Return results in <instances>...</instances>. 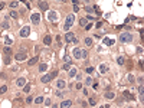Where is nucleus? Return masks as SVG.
Wrapping results in <instances>:
<instances>
[{
  "label": "nucleus",
  "instance_id": "obj_53",
  "mask_svg": "<svg viewBox=\"0 0 144 108\" xmlns=\"http://www.w3.org/2000/svg\"><path fill=\"white\" fill-rule=\"evenodd\" d=\"M13 108H20V107H13Z\"/></svg>",
  "mask_w": 144,
  "mask_h": 108
},
{
  "label": "nucleus",
  "instance_id": "obj_43",
  "mask_svg": "<svg viewBox=\"0 0 144 108\" xmlns=\"http://www.w3.org/2000/svg\"><path fill=\"white\" fill-rule=\"evenodd\" d=\"M2 28H3V29H9V28H10V22H9V20H3V22H2Z\"/></svg>",
  "mask_w": 144,
  "mask_h": 108
},
{
  "label": "nucleus",
  "instance_id": "obj_4",
  "mask_svg": "<svg viewBox=\"0 0 144 108\" xmlns=\"http://www.w3.org/2000/svg\"><path fill=\"white\" fill-rule=\"evenodd\" d=\"M97 69H98V74H100V75H107L108 71H110V65L105 64V62H101Z\"/></svg>",
  "mask_w": 144,
  "mask_h": 108
},
{
  "label": "nucleus",
  "instance_id": "obj_1",
  "mask_svg": "<svg viewBox=\"0 0 144 108\" xmlns=\"http://www.w3.org/2000/svg\"><path fill=\"white\" fill-rule=\"evenodd\" d=\"M133 40H134V35L131 32H121L118 36L120 43H131Z\"/></svg>",
  "mask_w": 144,
  "mask_h": 108
},
{
  "label": "nucleus",
  "instance_id": "obj_5",
  "mask_svg": "<svg viewBox=\"0 0 144 108\" xmlns=\"http://www.w3.org/2000/svg\"><path fill=\"white\" fill-rule=\"evenodd\" d=\"M30 35V26L29 25H25L23 28H20L19 29V38H28V36Z\"/></svg>",
  "mask_w": 144,
  "mask_h": 108
},
{
  "label": "nucleus",
  "instance_id": "obj_44",
  "mask_svg": "<svg viewBox=\"0 0 144 108\" xmlns=\"http://www.w3.org/2000/svg\"><path fill=\"white\" fill-rule=\"evenodd\" d=\"M81 91H82V95H84L85 98H88V97H89V91H88V88H85V86H84V88H82Z\"/></svg>",
  "mask_w": 144,
  "mask_h": 108
},
{
  "label": "nucleus",
  "instance_id": "obj_48",
  "mask_svg": "<svg viewBox=\"0 0 144 108\" xmlns=\"http://www.w3.org/2000/svg\"><path fill=\"white\" fill-rule=\"evenodd\" d=\"M137 81H138V85H143V75L138 76V79H137Z\"/></svg>",
  "mask_w": 144,
  "mask_h": 108
},
{
  "label": "nucleus",
  "instance_id": "obj_55",
  "mask_svg": "<svg viewBox=\"0 0 144 108\" xmlns=\"http://www.w3.org/2000/svg\"><path fill=\"white\" fill-rule=\"evenodd\" d=\"M89 108H95V107H89Z\"/></svg>",
  "mask_w": 144,
  "mask_h": 108
},
{
  "label": "nucleus",
  "instance_id": "obj_25",
  "mask_svg": "<svg viewBox=\"0 0 144 108\" xmlns=\"http://www.w3.org/2000/svg\"><path fill=\"white\" fill-rule=\"evenodd\" d=\"M12 61H13V58H12V55H3V64L6 65H10Z\"/></svg>",
  "mask_w": 144,
  "mask_h": 108
},
{
  "label": "nucleus",
  "instance_id": "obj_32",
  "mask_svg": "<svg viewBox=\"0 0 144 108\" xmlns=\"http://www.w3.org/2000/svg\"><path fill=\"white\" fill-rule=\"evenodd\" d=\"M33 100H35V98H33V95H28V97L25 98V104L26 105H30L33 102Z\"/></svg>",
  "mask_w": 144,
  "mask_h": 108
},
{
  "label": "nucleus",
  "instance_id": "obj_36",
  "mask_svg": "<svg viewBox=\"0 0 144 108\" xmlns=\"http://www.w3.org/2000/svg\"><path fill=\"white\" fill-rule=\"evenodd\" d=\"M43 105L49 108L50 105H52V98H49V97H48V98H45V101H43Z\"/></svg>",
  "mask_w": 144,
  "mask_h": 108
},
{
  "label": "nucleus",
  "instance_id": "obj_54",
  "mask_svg": "<svg viewBox=\"0 0 144 108\" xmlns=\"http://www.w3.org/2000/svg\"><path fill=\"white\" fill-rule=\"evenodd\" d=\"M127 108H133V107H127Z\"/></svg>",
  "mask_w": 144,
  "mask_h": 108
},
{
  "label": "nucleus",
  "instance_id": "obj_19",
  "mask_svg": "<svg viewBox=\"0 0 144 108\" xmlns=\"http://www.w3.org/2000/svg\"><path fill=\"white\" fill-rule=\"evenodd\" d=\"M43 45H46V46H50V45H52V35H45L43 36Z\"/></svg>",
  "mask_w": 144,
  "mask_h": 108
},
{
  "label": "nucleus",
  "instance_id": "obj_47",
  "mask_svg": "<svg viewBox=\"0 0 144 108\" xmlns=\"http://www.w3.org/2000/svg\"><path fill=\"white\" fill-rule=\"evenodd\" d=\"M79 10H81V7H79V4H78V6H74V13H78Z\"/></svg>",
  "mask_w": 144,
  "mask_h": 108
},
{
  "label": "nucleus",
  "instance_id": "obj_7",
  "mask_svg": "<svg viewBox=\"0 0 144 108\" xmlns=\"http://www.w3.org/2000/svg\"><path fill=\"white\" fill-rule=\"evenodd\" d=\"M76 38V35L74 32H66L65 33V36H64V40H65V43L66 45H69V43H72L74 42V39Z\"/></svg>",
  "mask_w": 144,
  "mask_h": 108
},
{
  "label": "nucleus",
  "instance_id": "obj_15",
  "mask_svg": "<svg viewBox=\"0 0 144 108\" xmlns=\"http://www.w3.org/2000/svg\"><path fill=\"white\" fill-rule=\"evenodd\" d=\"M48 69H49V65H48L46 62H39V65H38V72H40V74H46Z\"/></svg>",
  "mask_w": 144,
  "mask_h": 108
},
{
  "label": "nucleus",
  "instance_id": "obj_24",
  "mask_svg": "<svg viewBox=\"0 0 144 108\" xmlns=\"http://www.w3.org/2000/svg\"><path fill=\"white\" fill-rule=\"evenodd\" d=\"M38 6H39V9H40V10H43V12L49 10V4H48V2H39Z\"/></svg>",
  "mask_w": 144,
  "mask_h": 108
},
{
  "label": "nucleus",
  "instance_id": "obj_17",
  "mask_svg": "<svg viewBox=\"0 0 144 108\" xmlns=\"http://www.w3.org/2000/svg\"><path fill=\"white\" fill-rule=\"evenodd\" d=\"M115 97H117V94H115L114 91H110V89H108V91H105V92H104V98H105L107 101L115 100Z\"/></svg>",
  "mask_w": 144,
  "mask_h": 108
},
{
  "label": "nucleus",
  "instance_id": "obj_12",
  "mask_svg": "<svg viewBox=\"0 0 144 108\" xmlns=\"http://www.w3.org/2000/svg\"><path fill=\"white\" fill-rule=\"evenodd\" d=\"M74 22H75V14L74 13H69L66 17H65V23L64 25H66V26H74Z\"/></svg>",
  "mask_w": 144,
  "mask_h": 108
},
{
  "label": "nucleus",
  "instance_id": "obj_52",
  "mask_svg": "<svg viewBox=\"0 0 144 108\" xmlns=\"http://www.w3.org/2000/svg\"><path fill=\"white\" fill-rule=\"evenodd\" d=\"M72 108H81V107H78V105H75V107H72Z\"/></svg>",
  "mask_w": 144,
  "mask_h": 108
},
{
  "label": "nucleus",
  "instance_id": "obj_26",
  "mask_svg": "<svg viewBox=\"0 0 144 108\" xmlns=\"http://www.w3.org/2000/svg\"><path fill=\"white\" fill-rule=\"evenodd\" d=\"M55 97L59 98V100H65V91H61V89H55Z\"/></svg>",
  "mask_w": 144,
  "mask_h": 108
},
{
  "label": "nucleus",
  "instance_id": "obj_21",
  "mask_svg": "<svg viewBox=\"0 0 144 108\" xmlns=\"http://www.w3.org/2000/svg\"><path fill=\"white\" fill-rule=\"evenodd\" d=\"M86 104H88V107H95V105H97V98L95 97H88L86 98Z\"/></svg>",
  "mask_w": 144,
  "mask_h": 108
},
{
  "label": "nucleus",
  "instance_id": "obj_50",
  "mask_svg": "<svg viewBox=\"0 0 144 108\" xmlns=\"http://www.w3.org/2000/svg\"><path fill=\"white\" fill-rule=\"evenodd\" d=\"M49 108H59V104H56V102H52V105H50Z\"/></svg>",
  "mask_w": 144,
  "mask_h": 108
},
{
  "label": "nucleus",
  "instance_id": "obj_23",
  "mask_svg": "<svg viewBox=\"0 0 144 108\" xmlns=\"http://www.w3.org/2000/svg\"><path fill=\"white\" fill-rule=\"evenodd\" d=\"M94 71H95V68H94L92 65H89V66H85V69H84V72L86 74V76H92Z\"/></svg>",
  "mask_w": 144,
  "mask_h": 108
},
{
  "label": "nucleus",
  "instance_id": "obj_16",
  "mask_svg": "<svg viewBox=\"0 0 144 108\" xmlns=\"http://www.w3.org/2000/svg\"><path fill=\"white\" fill-rule=\"evenodd\" d=\"M94 82H95V81H94L92 76H84V79H82V84H84V86H85V88H88V86H92Z\"/></svg>",
  "mask_w": 144,
  "mask_h": 108
},
{
  "label": "nucleus",
  "instance_id": "obj_49",
  "mask_svg": "<svg viewBox=\"0 0 144 108\" xmlns=\"http://www.w3.org/2000/svg\"><path fill=\"white\" fill-rule=\"evenodd\" d=\"M35 52H36V56H38V53L40 52V46L38 45V46H35Z\"/></svg>",
  "mask_w": 144,
  "mask_h": 108
},
{
  "label": "nucleus",
  "instance_id": "obj_30",
  "mask_svg": "<svg viewBox=\"0 0 144 108\" xmlns=\"http://www.w3.org/2000/svg\"><path fill=\"white\" fill-rule=\"evenodd\" d=\"M86 25H88V19H86V17H81V19H79V26H81V28H85Z\"/></svg>",
  "mask_w": 144,
  "mask_h": 108
},
{
  "label": "nucleus",
  "instance_id": "obj_22",
  "mask_svg": "<svg viewBox=\"0 0 144 108\" xmlns=\"http://www.w3.org/2000/svg\"><path fill=\"white\" fill-rule=\"evenodd\" d=\"M43 101H45V97H43V95H38V97H35V100H33V104L35 105H42Z\"/></svg>",
  "mask_w": 144,
  "mask_h": 108
},
{
  "label": "nucleus",
  "instance_id": "obj_46",
  "mask_svg": "<svg viewBox=\"0 0 144 108\" xmlns=\"http://www.w3.org/2000/svg\"><path fill=\"white\" fill-rule=\"evenodd\" d=\"M92 26H94V25H92V22H88V25H86L84 29H85V30H89V29H92Z\"/></svg>",
  "mask_w": 144,
  "mask_h": 108
},
{
  "label": "nucleus",
  "instance_id": "obj_40",
  "mask_svg": "<svg viewBox=\"0 0 144 108\" xmlns=\"http://www.w3.org/2000/svg\"><path fill=\"white\" fill-rule=\"evenodd\" d=\"M62 61H64V64H72V59H71V56H69L68 53L64 56V59H62Z\"/></svg>",
  "mask_w": 144,
  "mask_h": 108
},
{
  "label": "nucleus",
  "instance_id": "obj_45",
  "mask_svg": "<svg viewBox=\"0 0 144 108\" xmlns=\"http://www.w3.org/2000/svg\"><path fill=\"white\" fill-rule=\"evenodd\" d=\"M78 102H79V104H81V105H79V107H81V108H88V104H86V101H82V100H79Z\"/></svg>",
  "mask_w": 144,
  "mask_h": 108
},
{
  "label": "nucleus",
  "instance_id": "obj_6",
  "mask_svg": "<svg viewBox=\"0 0 144 108\" xmlns=\"http://www.w3.org/2000/svg\"><path fill=\"white\" fill-rule=\"evenodd\" d=\"M13 59L16 62H19V64H22V62H25L26 59H28V53H26V52H17V53L13 56Z\"/></svg>",
  "mask_w": 144,
  "mask_h": 108
},
{
  "label": "nucleus",
  "instance_id": "obj_34",
  "mask_svg": "<svg viewBox=\"0 0 144 108\" xmlns=\"http://www.w3.org/2000/svg\"><path fill=\"white\" fill-rule=\"evenodd\" d=\"M71 66H72V64H62V66H61V71L68 72L69 69H71Z\"/></svg>",
  "mask_w": 144,
  "mask_h": 108
},
{
  "label": "nucleus",
  "instance_id": "obj_51",
  "mask_svg": "<svg viewBox=\"0 0 144 108\" xmlns=\"http://www.w3.org/2000/svg\"><path fill=\"white\" fill-rule=\"evenodd\" d=\"M98 108H105V105H100V107H98Z\"/></svg>",
  "mask_w": 144,
  "mask_h": 108
},
{
  "label": "nucleus",
  "instance_id": "obj_8",
  "mask_svg": "<svg viewBox=\"0 0 144 108\" xmlns=\"http://www.w3.org/2000/svg\"><path fill=\"white\" fill-rule=\"evenodd\" d=\"M39 81H40L42 84H45V85H46V84H50L52 81H53V79H52V76H50L49 72H46V74H42V75H40V79H39Z\"/></svg>",
  "mask_w": 144,
  "mask_h": 108
},
{
  "label": "nucleus",
  "instance_id": "obj_9",
  "mask_svg": "<svg viewBox=\"0 0 144 108\" xmlns=\"http://www.w3.org/2000/svg\"><path fill=\"white\" fill-rule=\"evenodd\" d=\"M26 84H28V79H26L25 76H19V78H16V81H14V85L17 86V88H23Z\"/></svg>",
  "mask_w": 144,
  "mask_h": 108
},
{
  "label": "nucleus",
  "instance_id": "obj_3",
  "mask_svg": "<svg viewBox=\"0 0 144 108\" xmlns=\"http://www.w3.org/2000/svg\"><path fill=\"white\" fill-rule=\"evenodd\" d=\"M66 85H68V82H66V79L58 78L56 81H55V89H61V91H65V89H66Z\"/></svg>",
  "mask_w": 144,
  "mask_h": 108
},
{
  "label": "nucleus",
  "instance_id": "obj_13",
  "mask_svg": "<svg viewBox=\"0 0 144 108\" xmlns=\"http://www.w3.org/2000/svg\"><path fill=\"white\" fill-rule=\"evenodd\" d=\"M82 42H84V46L85 48H92L94 46V38L92 36H85Z\"/></svg>",
  "mask_w": 144,
  "mask_h": 108
},
{
  "label": "nucleus",
  "instance_id": "obj_11",
  "mask_svg": "<svg viewBox=\"0 0 144 108\" xmlns=\"http://www.w3.org/2000/svg\"><path fill=\"white\" fill-rule=\"evenodd\" d=\"M74 107V102H72V100H66V98H65V100H62L61 102H59V108H72Z\"/></svg>",
  "mask_w": 144,
  "mask_h": 108
},
{
  "label": "nucleus",
  "instance_id": "obj_14",
  "mask_svg": "<svg viewBox=\"0 0 144 108\" xmlns=\"http://www.w3.org/2000/svg\"><path fill=\"white\" fill-rule=\"evenodd\" d=\"M81 50H82V48H79V46L72 48V58L74 59H81Z\"/></svg>",
  "mask_w": 144,
  "mask_h": 108
},
{
  "label": "nucleus",
  "instance_id": "obj_41",
  "mask_svg": "<svg viewBox=\"0 0 144 108\" xmlns=\"http://www.w3.org/2000/svg\"><path fill=\"white\" fill-rule=\"evenodd\" d=\"M19 2H12V3H9V7H10L12 10H14V9H16V7H19Z\"/></svg>",
  "mask_w": 144,
  "mask_h": 108
},
{
  "label": "nucleus",
  "instance_id": "obj_20",
  "mask_svg": "<svg viewBox=\"0 0 144 108\" xmlns=\"http://www.w3.org/2000/svg\"><path fill=\"white\" fill-rule=\"evenodd\" d=\"M78 74V68H75V66H71V69L68 71V78H75V75Z\"/></svg>",
  "mask_w": 144,
  "mask_h": 108
},
{
  "label": "nucleus",
  "instance_id": "obj_42",
  "mask_svg": "<svg viewBox=\"0 0 144 108\" xmlns=\"http://www.w3.org/2000/svg\"><path fill=\"white\" fill-rule=\"evenodd\" d=\"M50 74V76H52V79L53 78H58V75H59V69H53L52 72H49Z\"/></svg>",
  "mask_w": 144,
  "mask_h": 108
},
{
  "label": "nucleus",
  "instance_id": "obj_2",
  "mask_svg": "<svg viewBox=\"0 0 144 108\" xmlns=\"http://www.w3.org/2000/svg\"><path fill=\"white\" fill-rule=\"evenodd\" d=\"M40 20H42V16H40L39 12H32V13H30V22H32V25H35V26L40 25Z\"/></svg>",
  "mask_w": 144,
  "mask_h": 108
},
{
  "label": "nucleus",
  "instance_id": "obj_38",
  "mask_svg": "<svg viewBox=\"0 0 144 108\" xmlns=\"http://www.w3.org/2000/svg\"><path fill=\"white\" fill-rule=\"evenodd\" d=\"M7 89H9V86L7 85H2L0 86V95H4V94L7 92Z\"/></svg>",
  "mask_w": 144,
  "mask_h": 108
},
{
  "label": "nucleus",
  "instance_id": "obj_37",
  "mask_svg": "<svg viewBox=\"0 0 144 108\" xmlns=\"http://www.w3.org/2000/svg\"><path fill=\"white\" fill-rule=\"evenodd\" d=\"M86 58H88V50L85 48H82V50H81V59H86Z\"/></svg>",
  "mask_w": 144,
  "mask_h": 108
},
{
  "label": "nucleus",
  "instance_id": "obj_28",
  "mask_svg": "<svg viewBox=\"0 0 144 108\" xmlns=\"http://www.w3.org/2000/svg\"><path fill=\"white\" fill-rule=\"evenodd\" d=\"M127 84H134L136 82V75L134 74H127Z\"/></svg>",
  "mask_w": 144,
  "mask_h": 108
},
{
  "label": "nucleus",
  "instance_id": "obj_18",
  "mask_svg": "<svg viewBox=\"0 0 144 108\" xmlns=\"http://www.w3.org/2000/svg\"><path fill=\"white\" fill-rule=\"evenodd\" d=\"M36 64H39V55H38V56L35 55V56H32V58H30V59L28 61V65H29V66H35Z\"/></svg>",
  "mask_w": 144,
  "mask_h": 108
},
{
  "label": "nucleus",
  "instance_id": "obj_10",
  "mask_svg": "<svg viewBox=\"0 0 144 108\" xmlns=\"http://www.w3.org/2000/svg\"><path fill=\"white\" fill-rule=\"evenodd\" d=\"M58 19H59V13H58L56 10H49V13H48V20L58 22Z\"/></svg>",
  "mask_w": 144,
  "mask_h": 108
},
{
  "label": "nucleus",
  "instance_id": "obj_33",
  "mask_svg": "<svg viewBox=\"0 0 144 108\" xmlns=\"http://www.w3.org/2000/svg\"><path fill=\"white\" fill-rule=\"evenodd\" d=\"M9 16H10L12 19H17L19 17V12L17 10H10L9 12Z\"/></svg>",
  "mask_w": 144,
  "mask_h": 108
},
{
  "label": "nucleus",
  "instance_id": "obj_29",
  "mask_svg": "<svg viewBox=\"0 0 144 108\" xmlns=\"http://www.w3.org/2000/svg\"><path fill=\"white\" fill-rule=\"evenodd\" d=\"M30 88H32V85H30V82H28L23 88H22V91H23V94H29L30 92Z\"/></svg>",
  "mask_w": 144,
  "mask_h": 108
},
{
  "label": "nucleus",
  "instance_id": "obj_35",
  "mask_svg": "<svg viewBox=\"0 0 144 108\" xmlns=\"http://www.w3.org/2000/svg\"><path fill=\"white\" fill-rule=\"evenodd\" d=\"M82 88H84V84H82V82H75V84H74V89L81 91Z\"/></svg>",
  "mask_w": 144,
  "mask_h": 108
},
{
  "label": "nucleus",
  "instance_id": "obj_31",
  "mask_svg": "<svg viewBox=\"0 0 144 108\" xmlns=\"http://www.w3.org/2000/svg\"><path fill=\"white\" fill-rule=\"evenodd\" d=\"M75 79H76V82H82V79H84V74L81 71H78V74L75 75Z\"/></svg>",
  "mask_w": 144,
  "mask_h": 108
},
{
  "label": "nucleus",
  "instance_id": "obj_39",
  "mask_svg": "<svg viewBox=\"0 0 144 108\" xmlns=\"http://www.w3.org/2000/svg\"><path fill=\"white\" fill-rule=\"evenodd\" d=\"M3 55H12V48L10 46H4L3 48Z\"/></svg>",
  "mask_w": 144,
  "mask_h": 108
},
{
  "label": "nucleus",
  "instance_id": "obj_27",
  "mask_svg": "<svg viewBox=\"0 0 144 108\" xmlns=\"http://www.w3.org/2000/svg\"><path fill=\"white\" fill-rule=\"evenodd\" d=\"M115 62H117L120 66H122V65L125 64V56H124V55H118V56H117V59H115Z\"/></svg>",
  "mask_w": 144,
  "mask_h": 108
}]
</instances>
